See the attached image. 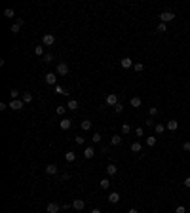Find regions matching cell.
I'll return each mask as SVG.
<instances>
[{"label": "cell", "mask_w": 190, "mask_h": 213, "mask_svg": "<svg viewBox=\"0 0 190 213\" xmlns=\"http://www.w3.org/2000/svg\"><path fill=\"white\" fill-rule=\"evenodd\" d=\"M8 107H10L12 110H21L23 107H25V103H23L21 99H12V101H10V105H8Z\"/></svg>", "instance_id": "1"}, {"label": "cell", "mask_w": 190, "mask_h": 213, "mask_svg": "<svg viewBox=\"0 0 190 213\" xmlns=\"http://www.w3.org/2000/svg\"><path fill=\"white\" fill-rule=\"evenodd\" d=\"M55 74H59V76H67V74H68V65L67 63H57V71H55Z\"/></svg>", "instance_id": "2"}, {"label": "cell", "mask_w": 190, "mask_h": 213, "mask_svg": "<svg viewBox=\"0 0 190 213\" xmlns=\"http://www.w3.org/2000/svg\"><path fill=\"white\" fill-rule=\"evenodd\" d=\"M175 19V14L173 12H162L160 14V21L162 23H169V21H173Z\"/></svg>", "instance_id": "3"}, {"label": "cell", "mask_w": 190, "mask_h": 213, "mask_svg": "<svg viewBox=\"0 0 190 213\" xmlns=\"http://www.w3.org/2000/svg\"><path fill=\"white\" fill-rule=\"evenodd\" d=\"M44 80H46V84H50V86H57V74L55 73H48L44 76Z\"/></svg>", "instance_id": "4"}, {"label": "cell", "mask_w": 190, "mask_h": 213, "mask_svg": "<svg viewBox=\"0 0 190 213\" xmlns=\"http://www.w3.org/2000/svg\"><path fill=\"white\" fill-rule=\"evenodd\" d=\"M42 44H44V46H53L55 44V36H53V34H50V32L44 34V36H42Z\"/></svg>", "instance_id": "5"}, {"label": "cell", "mask_w": 190, "mask_h": 213, "mask_svg": "<svg viewBox=\"0 0 190 213\" xmlns=\"http://www.w3.org/2000/svg\"><path fill=\"white\" fill-rule=\"evenodd\" d=\"M61 209H63V208H61L59 204H55V202H50V204H48V208H46V211H48V213H59Z\"/></svg>", "instance_id": "6"}, {"label": "cell", "mask_w": 190, "mask_h": 213, "mask_svg": "<svg viewBox=\"0 0 190 213\" xmlns=\"http://www.w3.org/2000/svg\"><path fill=\"white\" fill-rule=\"evenodd\" d=\"M118 103H120V101H118V95H116V93H110V95H107V105H110V107H116Z\"/></svg>", "instance_id": "7"}, {"label": "cell", "mask_w": 190, "mask_h": 213, "mask_svg": "<svg viewBox=\"0 0 190 213\" xmlns=\"http://www.w3.org/2000/svg\"><path fill=\"white\" fill-rule=\"evenodd\" d=\"M84 200L82 198H76V200H72V209H76V211H82V209H84Z\"/></svg>", "instance_id": "8"}, {"label": "cell", "mask_w": 190, "mask_h": 213, "mask_svg": "<svg viewBox=\"0 0 190 213\" xmlns=\"http://www.w3.org/2000/svg\"><path fill=\"white\" fill-rule=\"evenodd\" d=\"M82 154H84V158H86V160H90V158H93V156H95V149H93V147H86Z\"/></svg>", "instance_id": "9"}, {"label": "cell", "mask_w": 190, "mask_h": 213, "mask_svg": "<svg viewBox=\"0 0 190 213\" xmlns=\"http://www.w3.org/2000/svg\"><path fill=\"white\" fill-rule=\"evenodd\" d=\"M59 126H61V129L67 131V129H70V126H72V120H70V118H63V120L59 122Z\"/></svg>", "instance_id": "10"}, {"label": "cell", "mask_w": 190, "mask_h": 213, "mask_svg": "<svg viewBox=\"0 0 190 213\" xmlns=\"http://www.w3.org/2000/svg\"><path fill=\"white\" fill-rule=\"evenodd\" d=\"M129 105H131L133 109H139L141 105H143V99H141V97H137V95H133L131 99H129Z\"/></svg>", "instance_id": "11"}, {"label": "cell", "mask_w": 190, "mask_h": 213, "mask_svg": "<svg viewBox=\"0 0 190 213\" xmlns=\"http://www.w3.org/2000/svg\"><path fill=\"white\" fill-rule=\"evenodd\" d=\"M57 171H59V168L55 164H48V166H46V173H48V175H57Z\"/></svg>", "instance_id": "12"}, {"label": "cell", "mask_w": 190, "mask_h": 213, "mask_svg": "<svg viewBox=\"0 0 190 213\" xmlns=\"http://www.w3.org/2000/svg\"><path fill=\"white\" fill-rule=\"evenodd\" d=\"M120 65H122L124 68H131L135 63H133V59H131V57H124L122 61H120Z\"/></svg>", "instance_id": "13"}, {"label": "cell", "mask_w": 190, "mask_h": 213, "mask_svg": "<svg viewBox=\"0 0 190 213\" xmlns=\"http://www.w3.org/2000/svg\"><path fill=\"white\" fill-rule=\"evenodd\" d=\"M32 99H34V97H32V93H31V91H25V93H23V95H21V101H23V103H25V105L32 103Z\"/></svg>", "instance_id": "14"}, {"label": "cell", "mask_w": 190, "mask_h": 213, "mask_svg": "<svg viewBox=\"0 0 190 213\" xmlns=\"http://www.w3.org/2000/svg\"><path fill=\"white\" fill-rule=\"evenodd\" d=\"M120 200H122V198H120L118 192H110V194H109V202H110V204H118Z\"/></svg>", "instance_id": "15"}, {"label": "cell", "mask_w": 190, "mask_h": 213, "mask_svg": "<svg viewBox=\"0 0 190 213\" xmlns=\"http://www.w3.org/2000/svg\"><path fill=\"white\" fill-rule=\"evenodd\" d=\"M107 173H109V175H116V173H118V166H116V164H109V166H107Z\"/></svg>", "instance_id": "16"}, {"label": "cell", "mask_w": 190, "mask_h": 213, "mask_svg": "<svg viewBox=\"0 0 190 213\" xmlns=\"http://www.w3.org/2000/svg\"><path fill=\"white\" fill-rule=\"evenodd\" d=\"M165 127H167L169 131H177V127H179V122H177V120H169Z\"/></svg>", "instance_id": "17"}, {"label": "cell", "mask_w": 190, "mask_h": 213, "mask_svg": "<svg viewBox=\"0 0 190 213\" xmlns=\"http://www.w3.org/2000/svg\"><path fill=\"white\" fill-rule=\"evenodd\" d=\"M67 109H70V110H76V109H78V101H76V99H68V103H67Z\"/></svg>", "instance_id": "18"}, {"label": "cell", "mask_w": 190, "mask_h": 213, "mask_svg": "<svg viewBox=\"0 0 190 213\" xmlns=\"http://www.w3.org/2000/svg\"><path fill=\"white\" fill-rule=\"evenodd\" d=\"M99 186L103 188V190H109V188H110V181H109V179H101Z\"/></svg>", "instance_id": "19"}, {"label": "cell", "mask_w": 190, "mask_h": 213, "mask_svg": "<svg viewBox=\"0 0 190 213\" xmlns=\"http://www.w3.org/2000/svg\"><path fill=\"white\" fill-rule=\"evenodd\" d=\"M53 91H55V93H59V95H68V91L65 90L63 86H59V84L55 86V90H53Z\"/></svg>", "instance_id": "20"}, {"label": "cell", "mask_w": 190, "mask_h": 213, "mask_svg": "<svg viewBox=\"0 0 190 213\" xmlns=\"http://www.w3.org/2000/svg\"><path fill=\"white\" fill-rule=\"evenodd\" d=\"M4 17H8V19H14V17H15V12H14L12 8H6V10H4Z\"/></svg>", "instance_id": "21"}, {"label": "cell", "mask_w": 190, "mask_h": 213, "mask_svg": "<svg viewBox=\"0 0 190 213\" xmlns=\"http://www.w3.org/2000/svg\"><path fill=\"white\" fill-rule=\"evenodd\" d=\"M141 149H143V147H141L139 141H133L131 143V152H141Z\"/></svg>", "instance_id": "22"}, {"label": "cell", "mask_w": 190, "mask_h": 213, "mask_svg": "<svg viewBox=\"0 0 190 213\" xmlns=\"http://www.w3.org/2000/svg\"><path fill=\"white\" fill-rule=\"evenodd\" d=\"M80 126H82V129H84V131H87V129H91V120H87V118H86V120H84Z\"/></svg>", "instance_id": "23"}, {"label": "cell", "mask_w": 190, "mask_h": 213, "mask_svg": "<svg viewBox=\"0 0 190 213\" xmlns=\"http://www.w3.org/2000/svg\"><path fill=\"white\" fill-rule=\"evenodd\" d=\"M156 143H158L156 137H146V147H156Z\"/></svg>", "instance_id": "24"}, {"label": "cell", "mask_w": 190, "mask_h": 213, "mask_svg": "<svg viewBox=\"0 0 190 213\" xmlns=\"http://www.w3.org/2000/svg\"><path fill=\"white\" fill-rule=\"evenodd\" d=\"M34 55H38V57L46 55V53H44V46H36V48H34Z\"/></svg>", "instance_id": "25"}, {"label": "cell", "mask_w": 190, "mask_h": 213, "mask_svg": "<svg viewBox=\"0 0 190 213\" xmlns=\"http://www.w3.org/2000/svg\"><path fill=\"white\" fill-rule=\"evenodd\" d=\"M65 160H67L68 164L74 162V160H76V154H74V152H67V154H65Z\"/></svg>", "instance_id": "26"}, {"label": "cell", "mask_w": 190, "mask_h": 213, "mask_svg": "<svg viewBox=\"0 0 190 213\" xmlns=\"http://www.w3.org/2000/svg\"><path fill=\"white\" fill-rule=\"evenodd\" d=\"M120 143H122V137H118V135H114V137H110V145H120Z\"/></svg>", "instance_id": "27"}, {"label": "cell", "mask_w": 190, "mask_h": 213, "mask_svg": "<svg viewBox=\"0 0 190 213\" xmlns=\"http://www.w3.org/2000/svg\"><path fill=\"white\" fill-rule=\"evenodd\" d=\"M156 31H158L160 34H163V32H167V25H165V23H160V25H158V29H156Z\"/></svg>", "instance_id": "28"}, {"label": "cell", "mask_w": 190, "mask_h": 213, "mask_svg": "<svg viewBox=\"0 0 190 213\" xmlns=\"http://www.w3.org/2000/svg\"><path fill=\"white\" fill-rule=\"evenodd\" d=\"M133 71H135V73H143V71H145V65H143V63H135V65H133Z\"/></svg>", "instance_id": "29"}, {"label": "cell", "mask_w": 190, "mask_h": 213, "mask_svg": "<svg viewBox=\"0 0 190 213\" xmlns=\"http://www.w3.org/2000/svg\"><path fill=\"white\" fill-rule=\"evenodd\" d=\"M163 129H165V126H163V124H156V126H154V131L158 133V135H160V133H163Z\"/></svg>", "instance_id": "30"}, {"label": "cell", "mask_w": 190, "mask_h": 213, "mask_svg": "<svg viewBox=\"0 0 190 213\" xmlns=\"http://www.w3.org/2000/svg\"><path fill=\"white\" fill-rule=\"evenodd\" d=\"M44 63H46V65L53 63V55H51V53H46V55H44Z\"/></svg>", "instance_id": "31"}, {"label": "cell", "mask_w": 190, "mask_h": 213, "mask_svg": "<svg viewBox=\"0 0 190 213\" xmlns=\"http://www.w3.org/2000/svg\"><path fill=\"white\" fill-rule=\"evenodd\" d=\"M10 31L14 32V34H17V32L21 31V25H17V23H14V25H12V29H10Z\"/></svg>", "instance_id": "32"}, {"label": "cell", "mask_w": 190, "mask_h": 213, "mask_svg": "<svg viewBox=\"0 0 190 213\" xmlns=\"http://www.w3.org/2000/svg\"><path fill=\"white\" fill-rule=\"evenodd\" d=\"M129 131H131V126H129V124H124V126H122V133H124V135H127Z\"/></svg>", "instance_id": "33"}, {"label": "cell", "mask_w": 190, "mask_h": 213, "mask_svg": "<svg viewBox=\"0 0 190 213\" xmlns=\"http://www.w3.org/2000/svg\"><path fill=\"white\" fill-rule=\"evenodd\" d=\"M101 139H103L101 133H93V135H91V141H93V143H101Z\"/></svg>", "instance_id": "34"}, {"label": "cell", "mask_w": 190, "mask_h": 213, "mask_svg": "<svg viewBox=\"0 0 190 213\" xmlns=\"http://www.w3.org/2000/svg\"><path fill=\"white\" fill-rule=\"evenodd\" d=\"M148 114H150V118H154L156 114H158V109H156V107H150V109H148Z\"/></svg>", "instance_id": "35"}, {"label": "cell", "mask_w": 190, "mask_h": 213, "mask_svg": "<svg viewBox=\"0 0 190 213\" xmlns=\"http://www.w3.org/2000/svg\"><path fill=\"white\" fill-rule=\"evenodd\" d=\"M175 213H186V208H185V205H177V208H175Z\"/></svg>", "instance_id": "36"}, {"label": "cell", "mask_w": 190, "mask_h": 213, "mask_svg": "<svg viewBox=\"0 0 190 213\" xmlns=\"http://www.w3.org/2000/svg\"><path fill=\"white\" fill-rule=\"evenodd\" d=\"M135 135L137 137H143V135H145V129H143V127H137V129H135Z\"/></svg>", "instance_id": "37"}, {"label": "cell", "mask_w": 190, "mask_h": 213, "mask_svg": "<svg viewBox=\"0 0 190 213\" xmlns=\"http://www.w3.org/2000/svg\"><path fill=\"white\" fill-rule=\"evenodd\" d=\"M10 95H12V99H17V97H19V91L17 90H12V91H10Z\"/></svg>", "instance_id": "38"}, {"label": "cell", "mask_w": 190, "mask_h": 213, "mask_svg": "<svg viewBox=\"0 0 190 213\" xmlns=\"http://www.w3.org/2000/svg\"><path fill=\"white\" fill-rule=\"evenodd\" d=\"M122 110H124V107H122V105H120V103H118L116 107H114V112H116V114H120V112H122Z\"/></svg>", "instance_id": "39"}, {"label": "cell", "mask_w": 190, "mask_h": 213, "mask_svg": "<svg viewBox=\"0 0 190 213\" xmlns=\"http://www.w3.org/2000/svg\"><path fill=\"white\" fill-rule=\"evenodd\" d=\"M74 141H76V145H84V141H86V139H84V137H80V135H78V137H76V139H74Z\"/></svg>", "instance_id": "40"}, {"label": "cell", "mask_w": 190, "mask_h": 213, "mask_svg": "<svg viewBox=\"0 0 190 213\" xmlns=\"http://www.w3.org/2000/svg\"><path fill=\"white\" fill-rule=\"evenodd\" d=\"M182 150H186V152H190V141H186L185 145H182Z\"/></svg>", "instance_id": "41"}, {"label": "cell", "mask_w": 190, "mask_h": 213, "mask_svg": "<svg viewBox=\"0 0 190 213\" xmlns=\"http://www.w3.org/2000/svg\"><path fill=\"white\" fill-rule=\"evenodd\" d=\"M57 114H59V116H63V114H65V107H57Z\"/></svg>", "instance_id": "42"}, {"label": "cell", "mask_w": 190, "mask_h": 213, "mask_svg": "<svg viewBox=\"0 0 190 213\" xmlns=\"http://www.w3.org/2000/svg\"><path fill=\"white\" fill-rule=\"evenodd\" d=\"M145 124L150 127V126H154V120H152V118H146V122H145Z\"/></svg>", "instance_id": "43"}, {"label": "cell", "mask_w": 190, "mask_h": 213, "mask_svg": "<svg viewBox=\"0 0 190 213\" xmlns=\"http://www.w3.org/2000/svg\"><path fill=\"white\" fill-rule=\"evenodd\" d=\"M182 185H185L186 188H190V177H186V179H185V183H182Z\"/></svg>", "instance_id": "44"}, {"label": "cell", "mask_w": 190, "mask_h": 213, "mask_svg": "<svg viewBox=\"0 0 190 213\" xmlns=\"http://www.w3.org/2000/svg\"><path fill=\"white\" fill-rule=\"evenodd\" d=\"M90 213H103V211H101V209L99 208H93V209H91V211Z\"/></svg>", "instance_id": "45"}, {"label": "cell", "mask_w": 190, "mask_h": 213, "mask_svg": "<svg viewBox=\"0 0 190 213\" xmlns=\"http://www.w3.org/2000/svg\"><path fill=\"white\" fill-rule=\"evenodd\" d=\"M127 213H139V211H137L135 208H131V209H129V211H127Z\"/></svg>", "instance_id": "46"}]
</instances>
